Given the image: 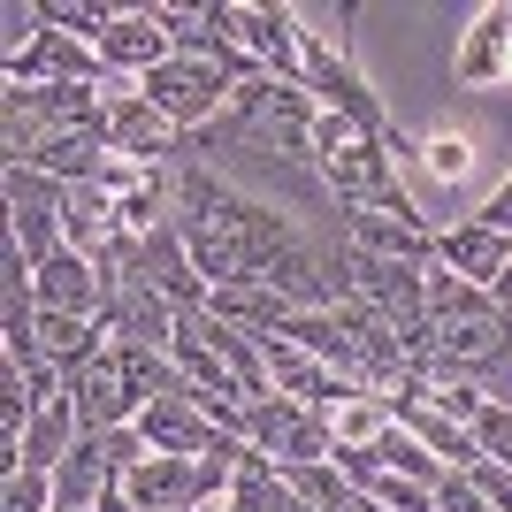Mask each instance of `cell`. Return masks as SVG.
<instances>
[{"mask_svg": "<svg viewBox=\"0 0 512 512\" xmlns=\"http://www.w3.org/2000/svg\"><path fill=\"white\" fill-rule=\"evenodd\" d=\"M451 77H459V85H512V0H490V8L467 23Z\"/></svg>", "mask_w": 512, "mask_h": 512, "instance_id": "cell-12", "label": "cell"}, {"mask_svg": "<svg viewBox=\"0 0 512 512\" xmlns=\"http://www.w3.org/2000/svg\"><path fill=\"white\" fill-rule=\"evenodd\" d=\"M237 444L268 451V459L291 474V467H321V459H337L344 428H337V413L299 406V398H260V406L237 413Z\"/></svg>", "mask_w": 512, "mask_h": 512, "instance_id": "cell-5", "label": "cell"}, {"mask_svg": "<svg viewBox=\"0 0 512 512\" xmlns=\"http://www.w3.org/2000/svg\"><path fill=\"white\" fill-rule=\"evenodd\" d=\"M360 497H375L383 512H436V490H421V482H406V474H375Z\"/></svg>", "mask_w": 512, "mask_h": 512, "instance_id": "cell-19", "label": "cell"}, {"mask_svg": "<svg viewBox=\"0 0 512 512\" xmlns=\"http://www.w3.org/2000/svg\"><path fill=\"white\" fill-rule=\"evenodd\" d=\"M283 512H314V505H306V497H299V490H291V497H283Z\"/></svg>", "mask_w": 512, "mask_h": 512, "instance_id": "cell-22", "label": "cell"}, {"mask_svg": "<svg viewBox=\"0 0 512 512\" xmlns=\"http://www.w3.org/2000/svg\"><path fill=\"white\" fill-rule=\"evenodd\" d=\"M283 482H291V490H299L314 512H360V490L337 474V459H321V467H291Z\"/></svg>", "mask_w": 512, "mask_h": 512, "instance_id": "cell-16", "label": "cell"}, {"mask_svg": "<svg viewBox=\"0 0 512 512\" xmlns=\"http://www.w3.org/2000/svg\"><path fill=\"white\" fill-rule=\"evenodd\" d=\"M436 512H497V505L474 490L467 474H444V482H436Z\"/></svg>", "mask_w": 512, "mask_h": 512, "instance_id": "cell-20", "label": "cell"}, {"mask_svg": "<svg viewBox=\"0 0 512 512\" xmlns=\"http://www.w3.org/2000/svg\"><path fill=\"white\" fill-rule=\"evenodd\" d=\"M138 92H146V100L169 115V130L184 138V130L222 123V107L237 100V77L222 62H207V54H169L153 77H138Z\"/></svg>", "mask_w": 512, "mask_h": 512, "instance_id": "cell-6", "label": "cell"}, {"mask_svg": "<svg viewBox=\"0 0 512 512\" xmlns=\"http://www.w3.org/2000/svg\"><path fill=\"white\" fill-rule=\"evenodd\" d=\"M306 16L291 0H230V39L253 54L276 85H306V54H299Z\"/></svg>", "mask_w": 512, "mask_h": 512, "instance_id": "cell-7", "label": "cell"}, {"mask_svg": "<svg viewBox=\"0 0 512 512\" xmlns=\"http://www.w3.org/2000/svg\"><path fill=\"white\" fill-rule=\"evenodd\" d=\"M505 260H512V237L490 230V222H474V214H459V222L436 230V268H451L459 283H482V291H490V283L505 276Z\"/></svg>", "mask_w": 512, "mask_h": 512, "instance_id": "cell-10", "label": "cell"}, {"mask_svg": "<svg viewBox=\"0 0 512 512\" xmlns=\"http://www.w3.org/2000/svg\"><path fill=\"white\" fill-rule=\"evenodd\" d=\"M299 54H306V92L321 100V115H337V123H352L360 138H375V146H390L398 138V123H390V107L375 100V85L360 77V62H352V46H329L321 31H299Z\"/></svg>", "mask_w": 512, "mask_h": 512, "instance_id": "cell-4", "label": "cell"}, {"mask_svg": "<svg viewBox=\"0 0 512 512\" xmlns=\"http://www.w3.org/2000/svg\"><path fill=\"white\" fill-rule=\"evenodd\" d=\"M237 451L245 444L214 451V459H161V451H153V459H138V467L115 474V482H123L130 512H214L237 482Z\"/></svg>", "mask_w": 512, "mask_h": 512, "instance_id": "cell-3", "label": "cell"}, {"mask_svg": "<svg viewBox=\"0 0 512 512\" xmlns=\"http://www.w3.org/2000/svg\"><path fill=\"white\" fill-rule=\"evenodd\" d=\"M92 46H100L107 77H130V85H138V77H153V69L176 54L169 23L153 16V8H115V16H107V31H100Z\"/></svg>", "mask_w": 512, "mask_h": 512, "instance_id": "cell-9", "label": "cell"}, {"mask_svg": "<svg viewBox=\"0 0 512 512\" xmlns=\"http://www.w3.org/2000/svg\"><path fill=\"white\" fill-rule=\"evenodd\" d=\"M39 306H46V314H85V321H100L107 314V268L92 253H77V245H62V253L39 268Z\"/></svg>", "mask_w": 512, "mask_h": 512, "instance_id": "cell-11", "label": "cell"}, {"mask_svg": "<svg viewBox=\"0 0 512 512\" xmlns=\"http://www.w3.org/2000/svg\"><path fill=\"white\" fill-rule=\"evenodd\" d=\"M8 237L31 253V268H46L69 245V184L39 169H8Z\"/></svg>", "mask_w": 512, "mask_h": 512, "instance_id": "cell-8", "label": "cell"}, {"mask_svg": "<svg viewBox=\"0 0 512 512\" xmlns=\"http://www.w3.org/2000/svg\"><path fill=\"white\" fill-rule=\"evenodd\" d=\"M390 161L398 169H421V176H436V184H459V176L474 169V146L467 138H390Z\"/></svg>", "mask_w": 512, "mask_h": 512, "instance_id": "cell-15", "label": "cell"}, {"mask_svg": "<svg viewBox=\"0 0 512 512\" xmlns=\"http://www.w3.org/2000/svg\"><path fill=\"white\" fill-rule=\"evenodd\" d=\"M169 222H176L192 268L214 283V291H268V276L314 237V230H299L283 207H268L260 192H245L237 176L207 169V161H176Z\"/></svg>", "mask_w": 512, "mask_h": 512, "instance_id": "cell-1", "label": "cell"}, {"mask_svg": "<svg viewBox=\"0 0 512 512\" xmlns=\"http://www.w3.org/2000/svg\"><path fill=\"white\" fill-rule=\"evenodd\" d=\"M474 222H490V230H505V237H512V176L497 184L490 199H482V207H474Z\"/></svg>", "mask_w": 512, "mask_h": 512, "instance_id": "cell-21", "label": "cell"}, {"mask_svg": "<svg viewBox=\"0 0 512 512\" xmlns=\"http://www.w3.org/2000/svg\"><path fill=\"white\" fill-rule=\"evenodd\" d=\"M23 169L54 176V184H107V169H115V146H107V123H100V130H62V138H39Z\"/></svg>", "mask_w": 512, "mask_h": 512, "instance_id": "cell-13", "label": "cell"}, {"mask_svg": "<svg viewBox=\"0 0 512 512\" xmlns=\"http://www.w3.org/2000/svg\"><path fill=\"white\" fill-rule=\"evenodd\" d=\"M367 451H375V467H383V474H406V482H421V490H436L444 474H459V467H444V459H436L413 428H398V421L375 428V436H367Z\"/></svg>", "mask_w": 512, "mask_h": 512, "instance_id": "cell-14", "label": "cell"}, {"mask_svg": "<svg viewBox=\"0 0 512 512\" xmlns=\"http://www.w3.org/2000/svg\"><path fill=\"white\" fill-rule=\"evenodd\" d=\"M467 436L482 444V459H497V467L512 474V406L482 398V406H474V421H467Z\"/></svg>", "mask_w": 512, "mask_h": 512, "instance_id": "cell-17", "label": "cell"}, {"mask_svg": "<svg viewBox=\"0 0 512 512\" xmlns=\"http://www.w3.org/2000/svg\"><path fill=\"white\" fill-rule=\"evenodd\" d=\"M100 123H107V85H8V92H0L8 169H23L39 138H62V130H100Z\"/></svg>", "mask_w": 512, "mask_h": 512, "instance_id": "cell-2", "label": "cell"}, {"mask_svg": "<svg viewBox=\"0 0 512 512\" xmlns=\"http://www.w3.org/2000/svg\"><path fill=\"white\" fill-rule=\"evenodd\" d=\"M0 512H54V474H39V467L0 474Z\"/></svg>", "mask_w": 512, "mask_h": 512, "instance_id": "cell-18", "label": "cell"}]
</instances>
